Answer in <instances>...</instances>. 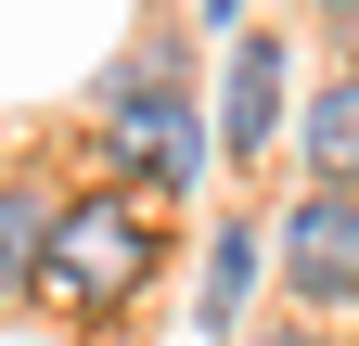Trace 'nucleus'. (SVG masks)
Returning <instances> with one entry per match:
<instances>
[{
  "instance_id": "nucleus-1",
  "label": "nucleus",
  "mask_w": 359,
  "mask_h": 346,
  "mask_svg": "<svg viewBox=\"0 0 359 346\" xmlns=\"http://www.w3.org/2000/svg\"><path fill=\"white\" fill-rule=\"evenodd\" d=\"M142 270H154V219H142L128 193H90V205H65V219H52V256H39L26 282L52 295V308H116Z\"/></svg>"
},
{
  "instance_id": "nucleus-2",
  "label": "nucleus",
  "mask_w": 359,
  "mask_h": 346,
  "mask_svg": "<svg viewBox=\"0 0 359 346\" xmlns=\"http://www.w3.org/2000/svg\"><path fill=\"white\" fill-rule=\"evenodd\" d=\"M283 282H295V308H359V193L308 180L283 205Z\"/></svg>"
},
{
  "instance_id": "nucleus-3",
  "label": "nucleus",
  "mask_w": 359,
  "mask_h": 346,
  "mask_svg": "<svg viewBox=\"0 0 359 346\" xmlns=\"http://www.w3.org/2000/svg\"><path fill=\"white\" fill-rule=\"evenodd\" d=\"M269 128H283V39H269V26H244V39H231V90H218V141H231V154H257Z\"/></svg>"
},
{
  "instance_id": "nucleus-4",
  "label": "nucleus",
  "mask_w": 359,
  "mask_h": 346,
  "mask_svg": "<svg viewBox=\"0 0 359 346\" xmlns=\"http://www.w3.org/2000/svg\"><path fill=\"white\" fill-rule=\"evenodd\" d=\"M116 128L142 141V167H154L167 193H193V180H205V116L180 103V90H142V103H116Z\"/></svg>"
},
{
  "instance_id": "nucleus-5",
  "label": "nucleus",
  "mask_w": 359,
  "mask_h": 346,
  "mask_svg": "<svg viewBox=\"0 0 359 346\" xmlns=\"http://www.w3.org/2000/svg\"><path fill=\"white\" fill-rule=\"evenodd\" d=\"M295 154H308V180L359 193V77H321V103L295 116Z\"/></svg>"
},
{
  "instance_id": "nucleus-6",
  "label": "nucleus",
  "mask_w": 359,
  "mask_h": 346,
  "mask_svg": "<svg viewBox=\"0 0 359 346\" xmlns=\"http://www.w3.org/2000/svg\"><path fill=\"white\" fill-rule=\"evenodd\" d=\"M52 219H65L52 193H26V180H0V270H13V282L39 270V256H52Z\"/></svg>"
},
{
  "instance_id": "nucleus-7",
  "label": "nucleus",
  "mask_w": 359,
  "mask_h": 346,
  "mask_svg": "<svg viewBox=\"0 0 359 346\" xmlns=\"http://www.w3.org/2000/svg\"><path fill=\"white\" fill-rule=\"evenodd\" d=\"M244 295H257V231H218V256H205V333H231Z\"/></svg>"
},
{
  "instance_id": "nucleus-8",
  "label": "nucleus",
  "mask_w": 359,
  "mask_h": 346,
  "mask_svg": "<svg viewBox=\"0 0 359 346\" xmlns=\"http://www.w3.org/2000/svg\"><path fill=\"white\" fill-rule=\"evenodd\" d=\"M193 13H205V26H231V13H244V0H193Z\"/></svg>"
},
{
  "instance_id": "nucleus-9",
  "label": "nucleus",
  "mask_w": 359,
  "mask_h": 346,
  "mask_svg": "<svg viewBox=\"0 0 359 346\" xmlns=\"http://www.w3.org/2000/svg\"><path fill=\"white\" fill-rule=\"evenodd\" d=\"M269 346H321V333H269Z\"/></svg>"
},
{
  "instance_id": "nucleus-10",
  "label": "nucleus",
  "mask_w": 359,
  "mask_h": 346,
  "mask_svg": "<svg viewBox=\"0 0 359 346\" xmlns=\"http://www.w3.org/2000/svg\"><path fill=\"white\" fill-rule=\"evenodd\" d=\"M321 13H359V0H321Z\"/></svg>"
},
{
  "instance_id": "nucleus-11",
  "label": "nucleus",
  "mask_w": 359,
  "mask_h": 346,
  "mask_svg": "<svg viewBox=\"0 0 359 346\" xmlns=\"http://www.w3.org/2000/svg\"><path fill=\"white\" fill-rule=\"evenodd\" d=\"M0 295H13V270H0Z\"/></svg>"
}]
</instances>
